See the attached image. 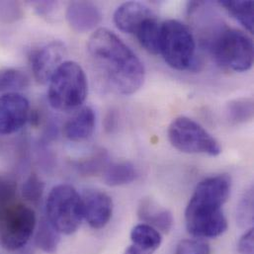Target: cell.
I'll return each instance as SVG.
<instances>
[{
	"label": "cell",
	"instance_id": "9a60e30c",
	"mask_svg": "<svg viewBox=\"0 0 254 254\" xmlns=\"http://www.w3.org/2000/svg\"><path fill=\"white\" fill-rule=\"evenodd\" d=\"M94 128V111L89 107H84L67 121L64 126V134L72 141H82L92 135Z\"/></svg>",
	"mask_w": 254,
	"mask_h": 254
},
{
	"label": "cell",
	"instance_id": "f546056e",
	"mask_svg": "<svg viewBox=\"0 0 254 254\" xmlns=\"http://www.w3.org/2000/svg\"><path fill=\"white\" fill-rule=\"evenodd\" d=\"M150 254V253H148V252H145V251H143V250H141V249H139V248H137V247H135V246H130V247H128L127 250L125 251V254Z\"/></svg>",
	"mask_w": 254,
	"mask_h": 254
},
{
	"label": "cell",
	"instance_id": "7402d4cb",
	"mask_svg": "<svg viewBox=\"0 0 254 254\" xmlns=\"http://www.w3.org/2000/svg\"><path fill=\"white\" fill-rule=\"evenodd\" d=\"M60 244V233L49 223L48 220H43L40 224L37 236L36 245L46 254H55Z\"/></svg>",
	"mask_w": 254,
	"mask_h": 254
},
{
	"label": "cell",
	"instance_id": "4fadbf2b",
	"mask_svg": "<svg viewBox=\"0 0 254 254\" xmlns=\"http://www.w3.org/2000/svg\"><path fill=\"white\" fill-rule=\"evenodd\" d=\"M153 11L143 3L129 1L120 5L114 13L116 27L127 34H135L141 24L154 16Z\"/></svg>",
	"mask_w": 254,
	"mask_h": 254
},
{
	"label": "cell",
	"instance_id": "83f0119b",
	"mask_svg": "<svg viewBox=\"0 0 254 254\" xmlns=\"http://www.w3.org/2000/svg\"><path fill=\"white\" fill-rule=\"evenodd\" d=\"M238 249L241 254H254V228L249 229L241 238Z\"/></svg>",
	"mask_w": 254,
	"mask_h": 254
},
{
	"label": "cell",
	"instance_id": "6da1fadb",
	"mask_svg": "<svg viewBox=\"0 0 254 254\" xmlns=\"http://www.w3.org/2000/svg\"><path fill=\"white\" fill-rule=\"evenodd\" d=\"M87 49L116 91L130 95L142 86L145 78L142 63L113 32L104 28L96 30L89 38Z\"/></svg>",
	"mask_w": 254,
	"mask_h": 254
},
{
	"label": "cell",
	"instance_id": "f1b7e54d",
	"mask_svg": "<svg viewBox=\"0 0 254 254\" xmlns=\"http://www.w3.org/2000/svg\"><path fill=\"white\" fill-rule=\"evenodd\" d=\"M117 126V116L114 113V111H111L108 116L106 117V121H105V127L108 131H113L114 128H116Z\"/></svg>",
	"mask_w": 254,
	"mask_h": 254
},
{
	"label": "cell",
	"instance_id": "4316f807",
	"mask_svg": "<svg viewBox=\"0 0 254 254\" xmlns=\"http://www.w3.org/2000/svg\"><path fill=\"white\" fill-rule=\"evenodd\" d=\"M175 254H210V247L202 241L184 240L177 246Z\"/></svg>",
	"mask_w": 254,
	"mask_h": 254
},
{
	"label": "cell",
	"instance_id": "8992f818",
	"mask_svg": "<svg viewBox=\"0 0 254 254\" xmlns=\"http://www.w3.org/2000/svg\"><path fill=\"white\" fill-rule=\"evenodd\" d=\"M47 220L60 233H75L83 220L82 198L70 185L61 184L52 189L47 204Z\"/></svg>",
	"mask_w": 254,
	"mask_h": 254
},
{
	"label": "cell",
	"instance_id": "9c48e42d",
	"mask_svg": "<svg viewBox=\"0 0 254 254\" xmlns=\"http://www.w3.org/2000/svg\"><path fill=\"white\" fill-rule=\"evenodd\" d=\"M64 56L65 47L59 41L52 42L35 50L30 57L35 78L41 83L50 81L54 72L63 64Z\"/></svg>",
	"mask_w": 254,
	"mask_h": 254
},
{
	"label": "cell",
	"instance_id": "484cf974",
	"mask_svg": "<svg viewBox=\"0 0 254 254\" xmlns=\"http://www.w3.org/2000/svg\"><path fill=\"white\" fill-rule=\"evenodd\" d=\"M45 184L37 174H31L22 187L23 197L32 203H38L44 193Z\"/></svg>",
	"mask_w": 254,
	"mask_h": 254
},
{
	"label": "cell",
	"instance_id": "52a82bcc",
	"mask_svg": "<svg viewBox=\"0 0 254 254\" xmlns=\"http://www.w3.org/2000/svg\"><path fill=\"white\" fill-rule=\"evenodd\" d=\"M168 139L178 150L185 153L217 156L222 152L219 141L196 121L181 116L168 127Z\"/></svg>",
	"mask_w": 254,
	"mask_h": 254
},
{
	"label": "cell",
	"instance_id": "5b68a950",
	"mask_svg": "<svg viewBox=\"0 0 254 254\" xmlns=\"http://www.w3.org/2000/svg\"><path fill=\"white\" fill-rule=\"evenodd\" d=\"M196 44L190 30L178 20H167L160 25L159 54L176 70L194 67Z\"/></svg>",
	"mask_w": 254,
	"mask_h": 254
},
{
	"label": "cell",
	"instance_id": "277c9868",
	"mask_svg": "<svg viewBox=\"0 0 254 254\" xmlns=\"http://www.w3.org/2000/svg\"><path fill=\"white\" fill-rule=\"evenodd\" d=\"M215 61L223 67L244 72L254 64V43L245 32L221 28L207 43Z\"/></svg>",
	"mask_w": 254,
	"mask_h": 254
},
{
	"label": "cell",
	"instance_id": "cb8c5ba5",
	"mask_svg": "<svg viewBox=\"0 0 254 254\" xmlns=\"http://www.w3.org/2000/svg\"><path fill=\"white\" fill-rule=\"evenodd\" d=\"M16 192V180L10 175L0 174V219L14 205Z\"/></svg>",
	"mask_w": 254,
	"mask_h": 254
},
{
	"label": "cell",
	"instance_id": "7c38bea8",
	"mask_svg": "<svg viewBox=\"0 0 254 254\" xmlns=\"http://www.w3.org/2000/svg\"><path fill=\"white\" fill-rule=\"evenodd\" d=\"M65 17L71 29L78 33L91 31L102 21L101 10L90 1H73L69 3Z\"/></svg>",
	"mask_w": 254,
	"mask_h": 254
},
{
	"label": "cell",
	"instance_id": "ac0fdd59",
	"mask_svg": "<svg viewBox=\"0 0 254 254\" xmlns=\"http://www.w3.org/2000/svg\"><path fill=\"white\" fill-rule=\"evenodd\" d=\"M130 240L133 246L150 254H153L162 242L160 233L145 224H139L131 230Z\"/></svg>",
	"mask_w": 254,
	"mask_h": 254
},
{
	"label": "cell",
	"instance_id": "e0dca14e",
	"mask_svg": "<svg viewBox=\"0 0 254 254\" xmlns=\"http://www.w3.org/2000/svg\"><path fill=\"white\" fill-rule=\"evenodd\" d=\"M135 168L133 164L128 161L109 164L103 172L104 182L112 187L129 184L135 179Z\"/></svg>",
	"mask_w": 254,
	"mask_h": 254
},
{
	"label": "cell",
	"instance_id": "3957f363",
	"mask_svg": "<svg viewBox=\"0 0 254 254\" xmlns=\"http://www.w3.org/2000/svg\"><path fill=\"white\" fill-rule=\"evenodd\" d=\"M49 82V102L57 110H74L87 96L86 75L82 67L74 62H64Z\"/></svg>",
	"mask_w": 254,
	"mask_h": 254
},
{
	"label": "cell",
	"instance_id": "8fae6325",
	"mask_svg": "<svg viewBox=\"0 0 254 254\" xmlns=\"http://www.w3.org/2000/svg\"><path fill=\"white\" fill-rule=\"evenodd\" d=\"M83 218L94 230L105 228L111 220L113 202L109 195L99 190H88L82 198Z\"/></svg>",
	"mask_w": 254,
	"mask_h": 254
},
{
	"label": "cell",
	"instance_id": "30bf717a",
	"mask_svg": "<svg viewBox=\"0 0 254 254\" xmlns=\"http://www.w3.org/2000/svg\"><path fill=\"white\" fill-rule=\"evenodd\" d=\"M29 101L17 93L0 97V133L10 134L23 127L29 117Z\"/></svg>",
	"mask_w": 254,
	"mask_h": 254
},
{
	"label": "cell",
	"instance_id": "44dd1931",
	"mask_svg": "<svg viewBox=\"0 0 254 254\" xmlns=\"http://www.w3.org/2000/svg\"><path fill=\"white\" fill-rule=\"evenodd\" d=\"M227 116L234 124H245L254 118V100L252 98H238L230 101L227 105Z\"/></svg>",
	"mask_w": 254,
	"mask_h": 254
},
{
	"label": "cell",
	"instance_id": "d4e9b609",
	"mask_svg": "<svg viewBox=\"0 0 254 254\" xmlns=\"http://www.w3.org/2000/svg\"><path fill=\"white\" fill-rule=\"evenodd\" d=\"M237 219L242 228L251 229L254 225V188L249 189L238 206Z\"/></svg>",
	"mask_w": 254,
	"mask_h": 254
},
{
	"label": "cell",
	"instance_id": "ba28073f",
	"mask_svg": "<svg viewBox=\"0 0 254 254\" xmlns=\"http://www.w3.org/2000/svg\"><path fill=\"white\" fill-rule=\"evenodd\" d=\"M37 224L35 212L28 206L13 205L0 219V247L9 252L24 248Z\"/></svg>",
	"mask_w": 254,
	"mask_h": 254
},
{
	"label": "cell",
	"instance_id": "ffe728a7",
	"mask_svg": "<svg viewBox=\"0 0 254 254\" xmlns=\"http://www.w3.org/2000/svg\"><path fill=\"white\" fill-rule=\"evenodd\" d=\"M108 153L104 149H98L84 159L72 162L73 168L83 176H94L104 172L108 164Z\"/></svg>",
	"mask_w": 254,
	"mask_h": 254
},
{
	"label": "cell",
	"instance_id": "603a6c76",
	"mask_svg": "<svg viewBox=\"0 0 254 254\" xmlns=\"http://www.w3.org/2000/svg\"><path fill=\"white\" fill-rule=\"evenodd\" d=\"M28 83V76L21 70L14 68L0 70V92L23 89Z\"/></svg>",
	"mask_w": 254,
	"mask_h": 254
},
{
	"label": "cell",
	"instance_id": "d6986e66",
	"mask_svg": "<svg viewBox=\"0 0 254 254\" xmlns=\"http://www.w3.org/2000/svg\"><path fill=\"white\" fill-rule=\"evenodd\" d=\"M236 20H238L250 33H254V1H231L219 2Z\"/></svg>",
	"mask_w": 254,
	"mask_h": 254
},
{
	"label": "cell",
	"instance_id": "7a4b0ae2",
	"mask_svg": "<svg viewBox=\"0 0 254 254\" xmlns=\"http://www.w3.org/2000/svg\"><path fill=\"white\" fill-rule=\"evenodd\" d=\"M232 188L231 177L220 174L201 181L185 211L186 228L197 239H215L228 229L223 206L228 201Z\"/></svg>",
	"mask_w": 254,
	"mask_h": 254
},
{
	"label": "cell",
	"instance_id": "2e32d148",
	"mask_svg": "<svg viewBox=\"0 0 254 254\" xmlns=\"http://www.w3.org/2000/svg\"><path fill=\"white\" fill-rule=\"evenodd\" d=\"M135 37L140 46L151 55L159 54L160 25L156 15L146 19L135 32Z\"/></svg>",
	"mask_w": 254,
	"mask_h": 254
},
{
	"label": "cell",
	"instance_id": "5bb4252c",
	"mask_svg": "<svg viewBox=\"0 0 254 254\" xmlns=\"http://www.w3.org/2000/svg\"><path fill=\"white\" fill-rule=\"evenodd\" d=\"M137 216L145 225L159 233L167 234L172 229L173 217L170 211L160 207L150 198H143L137 209Z\"/></svg>",
	"mask_w": 254,
	"mask_h": 254
}]
</instances>
